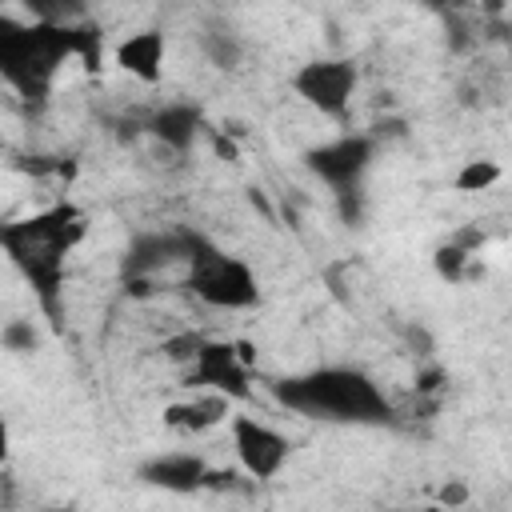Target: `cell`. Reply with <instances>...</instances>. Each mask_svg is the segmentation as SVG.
Instances as JSON below:
<instances>
[{
  "instance_id": "1",
  "label": "cell",
  "mask_w": 512,
  "mask_h": 512,
  "mask_svg": "<svg viewBox=\"0 0 512 512\" xmlns=\"http://www.w3.org/2000/svg\"><path fill=\"white\" fill-rule=\"evenodd\" d=\"M84 236H88V216L72 200H56L28 216L0 220V252L36 292V304L52 324L64 320L68 256L80 248Z\"/></svg>"
},
{
  "instance_id": "2",
  "label": "cell",
  "mask_w": 512,
  "mask_h": 512,
  "mask_svg": "<svg viewBox=\"0 0 512 512\" xmlns=\"http://www.w3.org/2000/svg\"><path fill=\"white\" fill-rule=\"evenodd\" d=\"M80 56L88 68L100 64V28L84 24H40L0 12V80L16 92L28 112H44L64 60Z\"/></svg>"
},
{
  "instance_id": "3",
  "label": "cell",
  "mask_w": 512,
  "mask_h": 512,
  "mask_svg": "<svg viewBox=\"0 0 512 512\" xmlns=\"http://www.w3.org/2000/svg\"><path fill=\"white\" fill-rule=\"evenodd\" d=\"M272 392L288 412H300L308 420L360 424V428L396 424V404L356 364H320L296 376H280Z\"/></svg>"
},
{
  "instance_id": "4",
  "label": "cell",
  "mask_w": 512,
  "mask_h": 512,
  "mask_svg": "<svg viewBox=\"0 0 512 512\" xmlns=\"http://www.w3.org/2000/svg\"><path fill=\"white\" fill-rule=\"evenodd\" d=\"M184 288H188L204 308H216V312H248V308L260 304V280H256L252 264L240 260V256L220 252L216 244H208V248L188 264Z\"/></svg>"
},
{
  "instance_id": "5",
  "label": "cell",
  "mask_w": 512,
  "mask_h": 512,
  "mask_svg": "<svg viewBox=\"0 0 512 512\" xmlns=\"http://www.w3.org/2000/svg\"><path fill=\"white\" fill-rule=\"evenodd\" d=\"M212 240L196 228H144L120 256V280H156L172 264H192Z\"/></svg>"
},
{
  "instance_id": "6",
  "label": "cell",
  "mask_w": 512,
  "mask_h": 512,
  "mask_svg": "<svg viewBox=\"0 0 512 512\" xmlns=\"http://www.w3.org/2000/svg\"><path fill=\"white\" fill-rule=\"evenodd\" d=\"M288 84L312 112L340 120L360 88V68L348 56H312L288 76Z\"/></svg>"
},
{
  "instance_id": "7",
  "label": "cell",
  "mask_w": 512,
  "mask_h": 512,
  "mask_svg": "<svg viewBox=\"0 0 512 512\" xmlns=\"http://www.w3.org/2000/svg\"><path fill=\"white\" fill-rule=\"evenodd\" d=\"M228 440H232V452H236V464L240 472L252 480V484H268L284 472V464L292 460V440L260 420V416H248V412H228Z\"/></svg>"
},
{
  "instance_id": "8",
  "label": "cell",
  "mask_w": 512,
  "mask_h": 512,
  "mask_svg": "<svg viewBox=\"0 0 512 512\" xmlns=\"http://www.w3.org/2000/svg\"><path fill=\"white\" fill-rule=\"evenodd\" d=\"M372 160H376V140L364 136V132H344V136H332V140L312 144L304 152V168L332 196H344V192L364 188V176H368Z\"/></svg>"
},
{
  "instance_id": "9",
  "label": "cell",
  "mask_w": 512,
  "mask_h": 512,
  "mask_svg": "<svg viewBox=\"0 0 512 512\" xmlns=\"http://www.w3.org/2000/svg\"><path fill=\"white\" fill-rule=\"evenodd\" d=\"M252 344L244 340H200L188 360V384L220 392L228 400H244L252 392Z\"/></svg>"
},
{
  "instance_id": "10",
  "label": "cell",
  "mask_w": 512,
  "mask_h": 512,
  "mask_svg": "<svg viewBox=\"0 0 512 512\" xmlns=\"http://www.w3.org/2000/svg\"><path fill=\"white\" fill-rule=\"evenodd\" d=\"M204 128H208L204 108L192 100H164L144 116V132L156 140V152H164L172 160H184L196 148V140L204 136Z\"/></svg>"
},
{
  "instance_id": "11",
  "label": "cell",
  "mask_w": 512,
  "mask_h": 512,
  "mask_svg": "<svg viewBox=\"0 0 512 512\" xmlns=\"http://www.w3.org/2000/svg\"><path fill=\"white\" fill-rule=\"evenodd\" d=\"M208 468H212V464H208L200 452H156V456H148V460L136 468V476H140L148 488L184 496V492H200V488H204Z\"/></svg>"
},
{
  "instance_id": "12",
  "label": "cell",
  "mask_w": 512,
  "mask_h": 512,
  "mask_svg": "<svg viewBox=\"0 0 512 512\" xmlns=\"http://www.w3.org/2000/svg\"><path fill=\"white\" fill-rule=\"evenodd\" d=\"M164 56H168V36L160 28H140L128 32L116 44V64L120 72H128L140 84H156L164 76Z\"/></svg>"
},
{
  "instance_id": "13",
  "label": "cell",
  "mask_w": 512,
  "mask_h": 512,
  "mask_svg": "<svg viewBox=\"0 0 512 512\" xmlns=\"http://www.w3.org/2000/svg\"><path fill=\"white\" fill-rule=\"evenodd\" d=\"M228 404H232L228 396L200 388V392L188 396V400H172V404L164 408V424H168L172 432H180V436H200V432H208V428H216V424L228 420V412H232Z\"/></svg>"
},
{
  "instance_id": "14",
  "label": "cell",
  "mask_w": 512,
  "mask_h": 512,
  "mask_svg": "<svg viewBox=\"0 0 512 512\" xmlns=\"http://www.w3.org/2000/svg\"><path fill=\"white\" fill-rule=\"evenodd\" d=\"M196 44H200L204 60L212 68H220V72H236L244 64V56H248L244 36L236 28H228V24H204L200 36H196Z\"/></svg>"
},
{
  "instance_id": "15",
  "label": "cell",
  "mask_w": 512,
  "mask_h": 512,
  "mask_svg": "<svg viewBox=\"0 0 512 512\" xmlns=\"http://www.w3.org/2000/svg\"><path fill=\"white\" fill-rule=\"evenodd\" d=\"M28 20L40 24H84L88 20V0H20Z\"/></svg>"
},
{
  "instance_id": "16",
  "label": "cell",
  "mask_w": 512,
  "mask_h": 512,
  "mask_svg": "<svg viewBox=\"0 0 512 512\" xmlns=\"http://www.w3.org/2000/svg\"><path fill=\"white\" fill-rule=\"evenodd\" d=\"M40 344H44V332H40L36 320L12 316V320L0 324V348L12 352V356H32V352H40Z\"/></svg>"
},
{
  "instance_id": "17",
  "label": "cell",
  "mask_w": 512,
  "mask_h": 512,
  "mask_svg": "<svg viewBox=\"0 0 512 512\" xmlns=\"http://www.w3.org/2000/svg\"><path fill=\"white\" fill-rule=\"evenodd\" d=\"M472 260H476V256H472L468 248H460L452 236L432 252V268H436V276H440V280H448V284H464V280H468Z\"/></svg>"
},
{
  "instance_id": "18",
  "label": "cell",
  "mask_w": 512,
  "mask_h": 512,
  "mask_svg": "<svg viewBox=\"0 0 512 512\" xmlns=\"http://www.w3.org/2000/svg\"><path fill=\"white\" fill-rule=\"evenodd\" d=\"M504 168L496 160H464V168L452 176L456 192H488L492 184H500Z\"/></svg>"
},
{
  "instance_id": "19",
  "label": "cell",
  "mask_w": 512,
  "mask_h": 512,
  "mask_svg": "<svg viewBox=\"0 0 512 512\" xmlns=\"http://www.w3.org/2000/svg\"><path fill=\"white\" fill-rule=\"evenodd\" d=\"M200 332H180V336H172V340H164V356L168 360H180V364H188L192 360V352L200 348Z\"/></svg>"
},
{
  "instance_id": "20",
  "label": "cell",
  "mask_w": 512,
  "mask_h": 512,
  "mask_svg": "<svg viewBox=\"0 0 512 512\" xmlns=\"http://www.w3.org/2000/svg\"><path fill=\"white\" fill-rule=\"evenodd\" d=\"M448 376H444V368H436V364H428L420 376H416V392L424 396V392H440V384H444Z\"/></svg>"
},
{
  "instance_id": "21",
  "label": "cell",
  "mask_w": 512,
  "mask_h": 512,
  "mask_svg": "<svg viewBox=\"0 0 512 512\" xmlns=\"http://www.w3.org/2000/svg\"><path fill=\"white\" fill-rule=\"evenodd\" d=\"M464 500H468V488H464L460 480H452V484H444V488H440V504L456 508V504H464Z\"/></svg>"
},
{
  "instance_id": "22",
  "label": "cell",
  "mask_w": 512,
  "mask_h": 512,
  "mask_svg": "<svg viewBox=\"0 0 512 512\" xmlns=\"http://www.w3.org/2000/svg\"><path fill=\"white\" fill-rule=\"evenodd\" d=\"M8 448H12V432H8V420H4V412H0V464L8 460Z\"/></svg>"
}]
</instances>
